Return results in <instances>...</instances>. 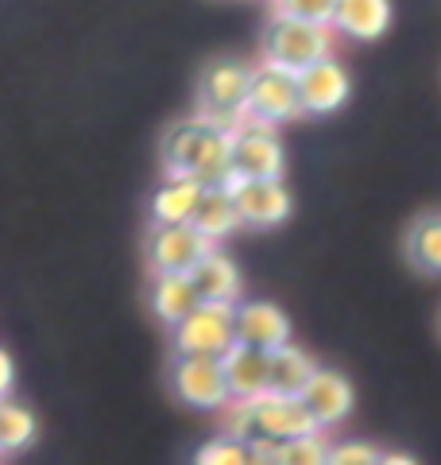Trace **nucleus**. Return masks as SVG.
<instances>
[{
	"mask_svg": "<svg viewBox=\"0 0 441 465\" xmlns=\"http://www.w3.org/2000/svg\"><path fill=\"white\" fill-rule=\"evenodd\" d=\"M163 167L167 174H190L198 183H225L229 174V128L210 116L179 121L163 136Z\"/></svg>",
	"mask_w": 441,
	"mask_h": 465,
	"instance_id": "nucleus-1",
	"label": "nucleus"
},
{
	"mask_svg": "<svg viewBox=\"0 0 441 465\" xmlns=\"http://www.w3.org/2000/svg\"><path fill=\"white\" fill-rule=\"evenodd\" d=\"M260 54H263V63L299 74L302 66L333 54V27L271 12V20L263 24V35H260Z\"/></svg>",
	"mask_w": 441,
	"mask_h": 465,
	"instance_id": "nucleus-2",
	"label": "nucleus"
},
{
	"mask_svg": "<svg viewBox=\"0 0 441 465\" xmlns=\"http://www.w3.org/2000/svg\"><path fill=\"white\" fill-rule=\"evenodd\" d=\"M287 152L271 124L244 121L229 128V174L225 179H283Z\"/></svg>",
	"mask_w": 441,
	"mask_h": 465,
	"instance_id": "nucleus-3",
	"label": "nucleus"
},
{
	"mask_svg": "<svg viewBox=\"0 0 441 465\" xmlns=\"http://www.w3.org/2000/svg\"><path fill=\"white\" fill-rule=\"evenodd\" d=\"M198 105L201 116L225 124V128H237L244 121V105H248V66L244 63H232V58H217L201 70L198 78Z\"/></svg>",
	"mask_w": 441,
	"mask_h": 465,
	"instance_id": "nucleus-4",
	"label": "nucleus"
},
{
	"mask_svg": "<svg viewBox=\"0 0 441 465\" xmlns=\"http://www.w3.org/2000/svg\"><path fill=\"white\" fill-rule=\"evenodd\" d=\"M232 311L237 302H194V311L174 322V353L220 357L232 345Z\"/></svg>",
	"mask_w": 441,
	"mask_h": 465,
	"instance_id": "nucleus-5",
	"label": "nucleus"
},
{
	"mask_svg": "<svg viewBox=\"0 0 441 465\" xmlns=\"http://www.w3.org/2000/svg\"><path fill=\"white\" fill-rule=\"evenodd\" d=\"M248 121L260 124H283L294 121L299 109V90H294V74L283 66L260 63L256 70H248Z\"/></svg>",
	"mask_w": 441,
	"mask_h": 465,
	"instance_id": "nucleus-6",
	"label": "nucleus"
},
{
	"mask_svg": "<svg viewBox=\"0 0 441 465\" xmlns=\"http://www.w3.org/2000/svg\"><path fill=\"white\" fill-rule=\"evenodd\" d=\"M225 186L248 229H275L290 217V191L283 179H225Z\"/></svg>",
	"mask_w": 441,
	"mask_h": 465,
	"instance_id": "nucleus-7",
	"label": "nucleus"
},
{
	"mask_svg": "<svg viewBox=\"0 0 441 465\" xmlns=\"http://www.w3.org/2000/svg\"><path fill=\"white\" fill-rule=\"evenodd\" d=\"M171 391L186 407H220L229 400V384H225V372H220V357L174 353Z\"/></svg>",
	"mask_w": 441,
	"mask_h": 465,
	"instance_id": "nucleus-8",
	"label": "nucleus"
},
{
	"mask_svg": "<svg viewBox=\"0 0 441 465\" xmlns=\"http://www.w3.org/2000/svg\"><path fill=\"white\" fill-rule=\"evenodd\" d=\"M294 90H299L302 113H310V116L337 113L348 101V70L337 63L333 54H326L294 74Z\"/></svg>",
	"mask_w": 441,
	"mask_h": 465,
	"instance_id": "nucleus-9",
	"label": "nucleus"
},
{
	"mask_svg": "<svg viewBox=\"0 0 441 465\" xmlns=\"http://www.w3.org/2000/svg\"><path fill=\"white\" fill-rule=\"evenodd\" d=\"M213 249V241H205L198 229L182 225H152L147 229V264L152 272H190L198 260Z\"/></svg>",
	"mask_w": 441,
	"mask_h": 465,
	"instance_id": "nucleus-10",
	"label": "nucleus"
},
{
	"mask_svg": "<svg viewBox=\"0 0 441 465\" xmlns=\"http://www.w3.org/2000/svg\"><path fill=\"white\" fill-rule=\"evenodd\" d=\"M252 419H256V434H268V439H299V434L318 430L302 400L283 396V391H260V396H252Z\"/></svg>",
	"mask_w": 441,
	"mask_h": 465,
	"instance_id": "nucleus-11",
	"label": "nucleus"
},
{
	"mask_svg": "<svg viewBox=\"0 0 441 465\" xmlns=\"http://www.w3.org/2000/svg\"><path fill=\"white\" fill-rule=\"evenodd\" d=\"M232 341L271 353V349L290 341V318L275 302H244L232 311Z\"/></svg>",
	"mask_w": 441,
	"mask_h": 465,
	"instance_id": "nucleus-12",
	"label": "nucleus"
},
{
	"mask_svg": "<svg viewBox=\"0 0 441 465\" xmlns=\"http://www.w3.org/2000/svg\"><path fill=\"white\" fill-rule=\"evenodd\" d=\"M299 400H302L306 411H310L318 430L341 423V419L352 411V388H348V381L341 372H329V369H314V376L302 384Z\"/></svg>",
	"mask_w": 441,
	"mask_h": 465,
	"instance_id": "nucleus-13",
	"label": "nucleus"
},
{
	"mask_svg": "<svg viewBox=\"0 0 441 465\" xmlns=\"http://www.w3.org/2000/svg\"><path fill=\"white\" fill-rule=\"evenodd\" d=\"M220 372H225L229 396H237V400H252L260 391H268V353L263 349L232 341L220 353Z\"/></svg>",
	"mask_w": 441,
	"mask_h": 465,
	"instance_id": "nucleus-14",
	"label": "nucleus"
},
{
	"mask_svg": "<svg viewBox=\"0 0 441 465\" xmlns=\"http://www.w3.org/2000/svg\"><path fill=\"white\" fill-rule=\"evenodd\" d=\"M186 275H190V283H194V295L201 302H237L240 291H244L240 268L232 264L225 252H217V249L205 252Z\"/></svg>",
	"mask_w": 441,
	"mask_h": 465,
	"instance_id": "nucleus-15",
	"label": "nucleus"
},
{
	"mask_svg": "<svg viewBox=\"0 0 441 465\" xmlns=\"http://www.w3.org/2000/svg\"><path fill=\"white\" fill-rule=\"evenodd\" d=\"M329 27L348 39H379L391 27V0H337Z\"/></svg>",
	"mask_w": 441,
	"mask_h": 465,
	"instance_id": "nucleus-16",
	"label": "nucleus"
},
{
	"mask_svg": "<svg viewBox=\"0 0 441 465\" xmlns=\"http://www.w3.org/2000/svg\"><path fill=\"white\" fill-rule=\"evenodd\" d=\"M190 229H198L205 241H220L229 237L232 229H240V217H237V206H232V194L225 183H210L201 186V194L194 202V213H190Z\"/></svg>",
	"mask_w": 441,
	"mask_h": 465,
	"instance_id": "nucleus-17",
	"label": "nucleus"
},
{
	"mask_svg": "<svg viewBox=\"0 0 441 465\" xmlns=\"http://www.w3.org/2000/svg\"><path fill=\"white\" fill-rule=\"evenodd\" d=\"M201 186L205 183L190 179V174H167V179L159 183V191L152 194V225H182V222H190Z\"/></svg>",
	"mask_w": 441,
	"mask_h": 465,
	"instance_id": "nucleus-18",
	"label": "nucleus"
},
{
	"mask_svg": "<svg viewBox=\"0 0 441 465\" xmlns=\"http://www.w3.org/2000/svg\"><path fill=\"white\" fill-rule=\"evenodd\" d=\"M314 357L306 349L283 341L268 353V391H283V396H299L302 384L314 376Z\"/></svg>",
	"mask_w": 441,
	"mask_h": 465,
	"instance_id": "nucleus-19",
	"label": "nucleus"
},
{
	"mask_svg": "<svg viewBox=\"0 0 441 465\" xmlns=\"http://www.w3.org/2000/svg\"><path fill=\"white\" fill-rule=\"evenodd\" d=\"M194 283H190L186 272H155V283H152V311L163 326H174L182 314L194 311Z\"/></svg>",
	"mask_w": 441,
	"mask_h": 465,
	"instance_id": "nucleus-20",
	"label": "nucleus"
},
{
	"mask_svg": "<svg viewBox=\"0 0 441 465\" xmlns=\"http://www.w3.org/2000/svg\"><path fill=\"white\" fill-rule=\"evenodd\" d=\"M407 260L422 275H437L441 272V217L437 213H422L418 222H410V229H407Z\"/></svg>",
	"mask_w": 441,
	"mask_h": 465,
	"instance_id": "nucleus-21",
	"label": "nucleus"
},
{
	"mask_svg": "<svg viewBox=\"0 0 441 465\" xmlns=\"http://www.w3.org/2000/svg\"><path fill=\"white\" fill-rule=\"evenodd\" d=\"M35 439V415L20 403L0 400V454H16Z\"/></svg>",
	"mask_w": 441,
	"mask_h": 465,
	"instance_id": "nucleus-22",
	"label": "nucleus"
},
{
	"mask_svg": "<svg viewBox=\"0 0 441 465\" xmlns=\"http://www.w3.org/2000/svg\"><path fill=\"white\" fill-rule=\"evenodd\" d=\"M326 439L314 434H299V439H279L275 465H326Z\"/></svg>",
	"mask_w": 441,
	"mask_h": 465,
	"instance_id": "nucleus-23",
	"label": "nucleus"
},
{
	"mask_svg": "<svg viewBox=\"0 0 441 465\" xmlns=\"http://www.w3.org/2000/svg\"><path fill=\"white\" fill-rule=\"evenodd\" d=\"M217 411H220V427H225V439H237V442L256 439L252 400H237V396H229L225 403L217 407Z\"/></svg>",
	"mask_w": 441,
	"mask_h": 465,
	"instance_id": "nucleus-24",
	"label": "nucleus"
},
{
	"mask_svg": "<svg viewBox=\"0 0 441 465\" xmlns=\"http://www.w3.org/2000/svg\"><path fill=\"white\" fill-rule=\"evenodd\" d=\"M194 465H248V446L237 439H213L194 454Z\"/></svg>",
	"mask_w": 441,
	"mask_h": 465,
	"instance_id": "nucleus-25",
	"label": "nucleus"
},
{
	"mask_svg": "<svg viewBox=\"0 0 441 465\" xmlns=\"http://www.w3.org/2000/svg\"><path fill=\"white\" fill-rule=\"evenodd\" d=\"M337 0H275V12L294 20H310V24H329L333 20Z\"/></svg>",
	"mask_w": 441,
	"mask_h": 465,
	"instance_id": "nucleus-26",
	"label": "nucleus"
},
{
	"mask_svg": "<svg viewBox=\"0 0 441 465\" xmlns=\"http://www.w3.org/2000/svg\"><path fill=\"white\" fill-rule=\"evenodd\" d=\"M379 450L368 442H337L326 450V465H376Z\"/></svg>",
	"mask_w": 441,
	"mask_h": 465,
	"instance_id": "nucleus-27",
	"label": "nucleus"
},
{
	"mask_svg": "<svg viewBox=\"0 0 441 465\" xmlns=\"http://www.w3.org/2000/svg\"><path fill=\"white\" fill-rule=\"evenodd\" d=\"M12 381H16V365H12V357L0 349V400L8 396V388H12Z\"/></svg>",
	"mask_w": 441,
	"mask_h": 465,
	"instance_id": "nucleus-28",
	"label": "nucleus"
},
{
	"mask_svg": "<svg viewBox=\"0 0 441 465\" xmlns=\"http://www.w3.org/2000/svg\"><path fill=\"white\" fill-rule=\"evenodd\" d=\"M376 465H418L410 454H379V461Z\"/></svg>",
	"mask_w": 441,
	"mask_h": 465,
	"instance_id": "nucleus-29",
	"label": "nucleus"
}]
</instances>
